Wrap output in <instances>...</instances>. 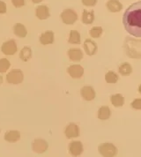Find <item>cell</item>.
<instances>
[{
	"mask_svg": "<svg viewBox=\"0 0 141 157\" xmlns=\"http://www.w3.org/2000/svg\"><path fill=\"white\" fill-rule=\"evenodd\" d=\"M83 47H84L86 54L88 56H93L94 54H96L97 50H98V46H97L96 43L90 38L86 39Z\"/></svg>",
	"mask_w": 141,
	"mask_h": 157,
	"instance_id": "8fae6325",
	"label": "cell"
},
{
	"mask_svg": "<svg viewBox=\"0 0 141 157\" xmlns=\"http://www.w3.org/2000/svg\"><path fill=\"white\" fill-rule=\"evenodd\" d=\"M103 33V29L101 27H99V26H96V27H93L90 30H89V35L91 36L92 38H99L101 37V35Z\"/></svg>",
	"mask_w": 141,
	"mask_h": 157,
	"instance_id": "484cf974",
	"label": "cell"
},
{
	"mask_svg": "<svg viewBox=\"0 0 141 157\" xmlns=\"http://www.w3.org/2000/svg\"><path fill=\"white\" fill-rule=\"evenodd\" d=\"M35 15L41 21H44V20L49 19V17H50L49 7L47 6H45V5L38 6L36 7V9H35Z\"/></svg>",
	"mask_w": 141,
	"mask_h": 157,
	"instance_id": "7c38bea8",
	"label": "cell"
},
{
	"mask_svg": "<svg viewBox=\"0 0 141 157\" xmlns=\"http://www.w3.org/2000/svg\"><path fill=\"white\" fill-rule=\"evenodd\" d=\"M0 132H1V129H0Z\"/></svg>",
	"mask_w": 141,
	"mask_h": 157,
	"instance_id": "d6a6232c",
	"label": "cell"
},
{
	"mask_svg": "<svg viewBox=\"0 0 141 157\" xmlns=\"http://www.w3.org/2000/svg\"><path fill=\"white\" fill-rule=\"evenodd\" d=\"M7 12V6L6 2L0 0V14H5Z\"/></svg>",
	"mask_w": 141,
	"mask_h": 157,
	"instance_id": "f546056e",
	"label": "cell"
},
{
	"mask_svg": "<svg viewBox=\"0 0 141 157\" xmlns=\"http://www.w3.org/2000/svg\"><path fill=\"white\" fill-rule=\"evenodd\" d=\"M141 3L136 2L127 8L123 16V24L131 36L139 38L141 36Z\"/></svg>",
	"mask_w": 141,
	"mask_h": 157,
	"instance_id": "6da1fadb",
	"label": "cell"
},
{
	"mask_svg": "<svg viewBox=\"0 0 141 157\" xmlns=\"http://www.w3.org/2000/svg\"><path fill=\"white\" fill-rule=\"evenodd\" d=\"M95 19L94 13L93 11H88V10H84L82 13V22L86 25H90L93 23Z\"/></svg>",
	"mask_w": 141,
	"mask_h": 157,
	"instance_id": "44dd1931",
	"label": "cell"
},
{
	"mask_svg": "<svg viewBox=\"0 0 141 157\" xmlns=\"http://www.w3.org/2000/svg\"><path fill=\"white\" fill-rule=\"evenodd\" d=\"M68 149H69V153L72 156H79L83 151H84V147H83V144L81 141H78V140H74L72 142H70L69 144V147H68Z\"/></svg>",
	"mask_w": 141,
	"mask_h": 157,
	"instance_id": "52a82bcc",
	"label": "cell"
},
{
	"mask_svg": "<svg viewBox=\"0 0 141 157\" xmlns=\"http://www.w3.org/2000/svg\"><path fill=\"white\" fill-rule=\"evenodd\" d=\"M81 2L85 6H87V7L94 6L97 4V0H81Z\"/></svg>",
	"mask_w": 141,
	"mask_h": 157,
	"instance_id": "f1b7e54d",
	"label": "cell"
},
{
	"mask_svg": "<svg viewBox=\"0 0 141 157\" xmlns=\"http://www.w3.org/2000/svg\"><path fill=\"white\" fill-rule=\"evenodd\" d=\"M80 94H81V97L85 101H87L94 100V98L96 96L95 90L92 86H84L83 87H81Z\"/></svg>",
	"mask_w": 141,
	"mask_h": 157,
	"instance_id": "9c48e42d",
	"label": "cell"
},
{
	"mask_svg": "<svg viewBox=\"0 0 141 157\" xmlns=\"http://www.w3.org/2000/svg\"><path fill=\"white\" fill-rule=\"evenodd\" d=\"M19 57L23 62H28L32 57V49L29 46H24L20 51Z\"/></svg>",
	"mask_w": 141,
	"mask_h": 157,
	"instance_id": "ac0fdd59",
	"label": "cell"
},
{
	"mask_svg": "<svg viewBox=\"0 0 141 157\" xmlns=\"http://www.w3.org/2000/svg\"><path fill=\"white\" fill-rule=\"evenodd\" d=\"M131 106L135 109H138L139 110L141 109V99L140 98H137L134 101H132V102L131 103Z\"/></svg>",
	"mask_w": 141,
	"mask_h": 157,
	"instance_id": "4316f807",
	"label": "cell"
},
{
	"mask_svg": "<svg viewBox=\"0 0 141 157\" xmlns=\"http://www.w3.org/2000/svg\"><path fill=\"white\" fill-rule=\"evenodd\" d=\"M21 133L19 131L16 130H10L7 131L4 135V139L6 142L9 143H15L21 140Z\"/></svg>",
	"mask_w": 141,
	"mask_h": 157,
	"instance_id": "5bb4252c",
	"label": "cell"
},
{
	"mask_svg": "<svg viewBox=\"0 0 141 157\" xmlns=\"http://www.w3.org/2000/svg\"><path fill=\"white\" fill-rule=\"evenodd\" d=\"M24 80V73L21 69H13L6 74V82L12 85L21 84Z\"/></svg>",
	"mask_w": 141,
	"mask_h": 157,
	"instance_id": "3957f363",
	"label": "cell"
},
{
	"mask_svg": "<svg viewBox=\"0 0 141 157\" xmlns=\"http://www.w3.org/2000/svg\"><path fill=\"white\" fill-rule=\"evenodd\" d=\"M61 20L66 25H73L78 21L77 13L70 8H66L61 13Z\"/></svg>",
	"mask_w": 141,
	"mask_h": 157,
	"instance_id": "277c9868",
	"label": "cell"
},
{
	"mask_svg": "<svg viewBox=\"0 0 141 157\" xmlns=\"http://www.w3.org/2000/svg\"><path fill=\"white\" fill-rule=\"evenodd\" d=\"M84 71V68L80 64H71L67 68V72L72 78H82Z\"/></svg>",
	"mask_w": 141,
	"mask_h": 157,
	"instance_id": "ba28073f",
	"label": "cell"
},
{
	"mask_svg": "<svg viewBox=\"0 0 141 157\" xmlns=\"http://www.w3.org/2000/svg\"><path fill=\"white\" fill-rule=\"evenodd\" d=\"M11 2L15 8H21L25 6V0H11Z\"/></svg>",
	"mask_w": 141,
	"mask_h": 157,
	"instance_id": "83f0119b",
	"label": "cell"
},
{
	"mask_svg": "<svg viewBox=\"0 0 141 157\" xmlns=\"http://www.w3.org/2000/svg\"><path fill=\"white\" fill-rule=\"evenodd\" d=\"M79 127L78 125L74 124V123H70L69 124L64 130V134L66 136L67 139H74L79 136Z\"/></svg>",
	"mask_w": 141,
	"mask_h": 157,
	"instance_id": "30bf717a",
	"label": "cell"
},
{
	"mask_svg": "<svg viewBox=\"0 0 141 157\" xmlns=\"http://www.w3.org/2000/svg\"><path fill=\"white\" fill-rule=\"evenodd\" d=\"M42 0H32V2L34 3V4H39V3H41Z\"/></svg>",
	"mask_w": 141,
	"mask_h": 157,
	"instance_id": "4dcf8cb0",
	"label": "cell"
},
{
	"mask_svg": "<svg viewBox=\"0 0 141 157\" xmlns=\"http://www.w3.org/2000/svg\"><path fill=\"white\" fill-rule=\"evenodd\" d=\"M40 43H42V45H49V44H52L55 41V34L53 31L51 30H48L45 31L44 33H42L40 38H39Z\"/></svg>",
	"mask_w": 141,
	"mask_h": 157,
	"instance_id": "4fadbf2b",
	"label": "cell"
},
{
	"mask_svg": "<svg viewBox=\"0 0 141 157\" xmlns=\"http://www.w3.org/2000/svg\"><path fill=\"white\" fill-rule=\"evenodd\" d=\"M80 42H81V36L79 32L77 30H70L68 37V43L70 44H79Z\"/></svg>",
	"mask_w": 141,
	"mask_h": 157,
	"instance_id": "603a6c76",
	"label": "cell"
},
{
	"mask_svg": "<svg viewBox=\"0 0 141 157\" xmlns=\"http://www.w3.org/2000/svg\"><path fill=\"white\" fill-rule=\"evenodd\" d=\"M1 51L6 56H13L18 51V45L13 39H10L4 42L1 46Z\"/></svg>",
	"mask_w": 141,
	"mask_h": 157,
	"instance_id": "5b68a950",
	"label": "cell"
},
{
	"mask_svg": "<svg viewBox=\"0 0 141 157\" xmlns=\"http://www.w3.org/2000/svg\"><path fill=\"white\" fill-rule=\"evenodd\" d=\"M67 55L72 62H79L84 57L83 51L78 48H72L67 51Z\"/></svg>",
	"mask_w": 141,
	"mask_h": 157,
	"instance_id": "9a60e30c",
	"label": "cell"
},
{
	"mask_svg": "<svg viewBox=\"0 0 141 157\" xmlns=\"http://www.w3.org/2000/svg\"><path fill=\"white\" fill-rule=\"evenodd\" d=\"M11 67V62L7 59L6 57L0 58V73L6 72Z\"/></svg>",
	"mask_w": 141,
	"mask_h": 157,
	"instance_id": "d4e9b609",
	"label": "cell"
},
{
	"mask_svg": "<svg viewBox=\"0 0 141 157\" xmlns=\"http://www.w3.org/2000/svg\"><path fill=\"white\" fill-rule=\"evenodd\" d=\"M107 8L111 13H119L123 9V5L119 0H108Z\"/></svg>",
	"mask_w": 141,
	"mask_h": 157,
	"instance_id": "2e32d148",
	"label": "cell"
},
{
	"mask_svg": "<svg viewBox=\"0 0 141 157\" xmlns=\"http://www.w3.org/2000/svg\"><path fill=\"white\" fill-rule=\"evenodd\" d=\"M3 82H4V78H3V76H2V75H0V85H2V84H3Z\"/></svg>",
	"mask_w": 141,
	"mask_h": 157,
	"instance_id": "1f68e13d",
	"label": "cell"
},
{
	"mask_svg": "<svg viewBox=\"0 0 141 157\" xmlns=\"http://www.w3.org/2000/svg\"><path fill=\"white\" fill-rule=\"evenodd\" d=\"M99 153L103 157H115L117 154L116 147L110 142H103L98 147Z\"/></svg>",
	"mask_w": 141,
	"mask_h": 157,
	"instance_id": "7a4b0ae2",
	"label": "cell"
},
{
	"mask_svg": "<svg viewBox=\"0 0 141 157\" xmlns=\"http://www.w3.org/2000/svg\"><path fill=\"white\" fill-rule=\"evenodd\" d=\"M118 75L113 71H109L105 74V81L109 84H115L118 81Z\"/></svg>",
	"mask_w": 141,
	"mask_h": 157,
	"instance_id": "cb8c5ba5",
	"label": "cell"
},
{
	"mask_svg": "<svg viewBox=\"0 0 141 157\" xmlns=\"http://www.w3.org/2000/svg\"><path fill=\"white\" fill-rule=\"evenodd\" d=\"M13 33L14 35L20 38H25L28 36V30L27 28L21 24V23H16L13 26Z\"/></svg>",
	"mask_w": 141,
	"mask_h": 157,
	"instance_id": "e0dca14e",
	"label": "cell"
},
{
	"mask_svg": "<svg viewBox=\"0 0 141 157\" xmlns=\"http://www.w3.org/2000/svg\"><path fill=\"white\" fill-rule=\"evenodd\" d=\"M118 71L123 76H129L132 72V66L128 62H124L123 64H120V66L118 67Z\"/></svg>",
	"mask_w": 141,
	"mask_h": 157,
	"instance_id": "7402d4cb",
	"label": "cell"
},
{
	"mask_svg": "<svg viewBox=\"0 0 141 157\" xmlns=\"http://www.w3.org/2000/svg\"><path fill=\"white\" fill-rule=\"evenodd\" d=\"M49 148V144L42 139H36L32 143V149L36 154H43Z\"/></svg>",
	"mask_w": 141,
	"mask_h": 157,
	"instance_id": "8992f818",
	"label": "cell"
},
{
	"mask_svg": "<svg viewBox=\"0 0 141 157\" xmlns=\"http://www.w3.org/2000/svg\"><path fill=\"white\" fill-rule=\"evenodd\" d=\"M111 116V110L109 106H101L98 110V118L100 120H108Z\"/></svg>",
	"mask_w": 141,
	"mask_h": 157,
	"instance_id": "d6986e66",
	"label": "cell"
},
{
	"mask_svg": "<svg viewBox=\"0 0 141 157\" xmlns=\"http://www.w3.org/2000/svg\"><path fill=\"white\" fill-rule=\"evenodd\" d=\"M124 97L121 94H115L110 96V102L112 103L113 106L118 108L122 107L124 104Z\"/></svg>",
	"mask_w": 141,
	"mask_h": 157,
	"instance_id": "ffe728a7",
	"label": "cell"
}]
</instances>
